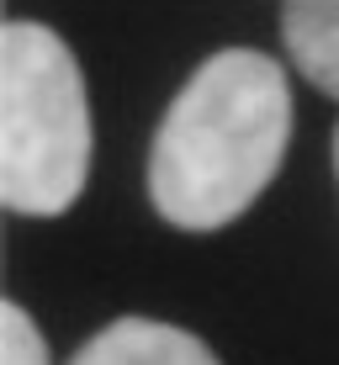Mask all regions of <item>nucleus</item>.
<instances>
[{
    "label": "nucleus",
    "mask_w": 339,
    "mask_h": 365,
    "mask_svg": "<svg viewBox=\"0 0 339 365\" xmlns=\"http://www.w3.org/2000/svg\"><path fill=\"white\" fill-rule=\"evenodd\" d=\"M69 365H218L196 334L159 318H117L80 344Z\"/></svg>",
    "instance_id": "obj_3"
},
{
    "label": "nucleus",
    "mask_w": 339,
    "mask_h": 365,
    "mask_svg": "<svg viewBox=\"0 0 339 365\" xmlns=\"http://www.w3.org/2000/svg\"><path fill=\"white\" fill-rule=\"evenodd\" d=\"M334 175H339V128H334Z\"/></svg>",
    "instance_id": "obj_6"
},
{
    "label": "nucleus",
    "mask_w": 339,
    "mask_h": 365,
    "mask_svg": "<svg viewBox=\"0 0 339 365\" xmlns=\"http://www.w3.org/2000/svg\"><path fill=\"white\" fill-rule=\"evenodd\" d=\"M91 175V101L69 43L43 21L0 37V196L21 217H59Z\"/></svg>",
    "instance_id": "obj_2"
},
{
    "label": "nucleus",
    "mask_w": 339,
    "mask_h": 365,
    "mask_svg": "<svg viewBox=\"0 0 339 365\" xmlns=\"http://www.w3.org/2000/svg\"><path fill=\"white\" fill-rule=\"evenodd\" d=\"M286 58L339 101V0H286L281 6Z\"/></svg>",
    "instance_id": "obj_4"
},
{
    "label": "nucleus",
    "mask_w": 339,
    "mask_h": 365,
    "mask_svg": "<svg viewBox=\"0 0 339 365\" xmlns=\"http://www.w3.org/2000/svg\"><path fill=\"white\" fill-rule=\"evenodd\" d=\"M292 143V85L260 48H223L170 101L148 148V201L181 233L238 222Z\"/></svg>",
    "instance_id": "obj_1"
},
{
    "label": "nucleus",
    "mask_w": 339,
    "mask_h": 365,
    "mask_svg": "<svg viewBox=\"0 0 339 365\" xmlns=\"http://www.w3.org/2000/svg\"><path fill=\"white\" fill-rule=\"evenodd\" d=\"M0 365H54L48 360V339L37 334L32 312L6 302L0 307Z\"/></svg>",
    "instance_id": "obj_5"
}]
</instances>
